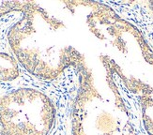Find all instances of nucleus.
Returning <instances> with one entry per match:
<instances>
[{
  "label": "nucleus",
  "instance_id": "f03ea898",
  "mask_svg": "<svg viewBox=\"0 0 153 135\" xmlns=\"http://www.w3.org/2000/svg\"><path fill=\"white\" fill-rule=\"evenodd\" d=\"M107 87L102 90L85 61L78 68L79 87L72 105V135H139L116 85L115 73L102 56Z\"/></svg>",
  "mask_w": 153,
  "mask_h": 135
},
{
  "label": "nucleus",
  "instance_id": "20e7f679",
  "mask_svg": "<svg viewBox=\"0 0 153 135\" xmlns=\"http://www.w3.org/2000/svg\"><path fill=\"white\" fill-rule=\"evenodd\" d=\"M19 75L20 70L16 58L8 53H0V81H13Z\"/></svg>",
  "mask_w": 153,
  "mask_h": 135
},
{
  "label": "nucleus",
  "instance_id": "f257e3e1",
  "mask_svg": "<svg viewBox=\"0 0 153 135\" xmlns=\"http://www.w3.org/2000/svg\"><path fill=\"white\" fill-rule=\"evenodd\" d=\"M65 24L36 2L30 1L22 18L8 34L17 61L32 75L54 80L65 70L74 69L85 61L74 46L63 43L60 33Z\"/></svg>",
  "mask_w": 153,
  "mask_h": 135
},
{
  "label": "nucleus",
  "instance_id": "423d86ee",
  "mask_svg": "<svg viewBox=\"0 0 153 135\" xmlns=\"http://www.w3.org/2000/svg\"><path fill=\"white\" fill-rule=\"evenodd\" d=\"M0 135H12V134H10V133H9V132H7V131H0Z\"/></svg>",
  "mask_w": 153,
  "mask_h": 135
},
{
  "label": "nucleus",
  "instance_id": "7ed1b4c3",
  "mask_svg": "<svg viewBox=\"0 0 153 135\" xmlns=\"http://www.w3.org/2000/svg\"><path fill=\"white\" fill-rule=\"evenodd\" d=\"M56 119L52 100L32 88H19L0 98V125L12 135H48Z\"/></svg>",
  "mask_w": 153,
  "mask_h": 135
},
{
  "label": "nucleus",
  "instance_id": "39448f33",
  "mask_svg": "<svg viewBox=\"0 0 153 135\" xmlns=\"http://www.w3.org/2000/svg\"><path fill=\"white\" fill-rule=\"evenodd\" d=\"M29 3L30 1H0V17L12 11H21L23 13Z\"/></svg>",
  "mask_w": 153,
  "mask_h": 135
},
{
  "label": "nucleus",
  "instance_id": "0eeeda50",
  "mask_svg": "<svg viewBox=\"0 0 153 135\" xmlns=\"http://www.w3.org/2000/svg\"><path fill=\"white\" fill-rule=\"evenodd\" d=\"M149 6L150 10L153 11V1H150V2H149Z\"/></svg>",
  "mask_w": 153,
  "mask_h": 135
}]
</instances>
